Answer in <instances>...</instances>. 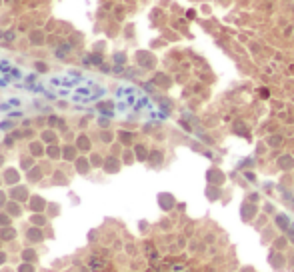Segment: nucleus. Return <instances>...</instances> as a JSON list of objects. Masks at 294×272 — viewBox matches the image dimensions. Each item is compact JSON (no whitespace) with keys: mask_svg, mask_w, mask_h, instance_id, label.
Listing matches in <instances>:
<instances>
[{"mask_svg":"<svg viewBox=\"0 0 294 272\" xmlns=\"http://www.w3.org/2000/svg\"><path fill=\"white\" fill-rule=\"evenodd\" d=\"M0 38H2V32H0Z\"/></svg>","mask_w":294,"mask_h":272,"instance_id":"1","label":"nucleus"}]
</instances>
